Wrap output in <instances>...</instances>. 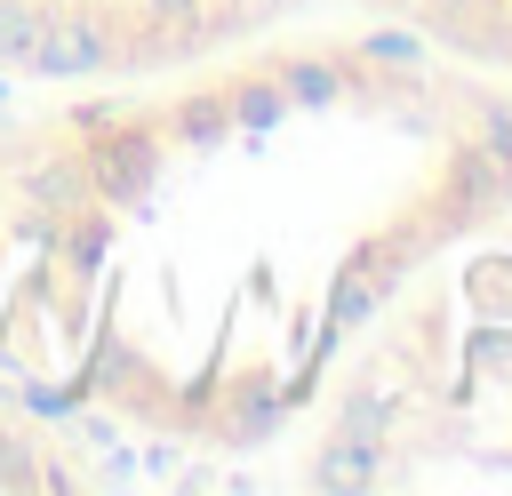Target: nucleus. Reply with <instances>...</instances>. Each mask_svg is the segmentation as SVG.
Listing matches in <instances>:
<instances>
[{
    "mask_svg": "<svg viewBox=\"0 0 512 496\" xmlns=\"http://www.w3.org/2000/svg\"><path fill=\"white\" fill-rule=\"evenodd\" d=\"M296 0H0L8 88H96L144 80L256 40Z\"/></svg>",
    "mask_w": 512,
    "mask_h": 496,
    "instance_id": "nucleus-1",
    "label": "nucleus"
}]
</instances>
